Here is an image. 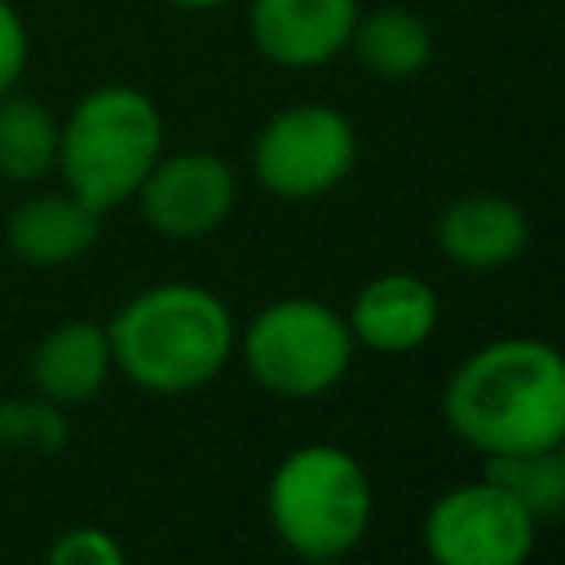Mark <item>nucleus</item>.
I'll use <instances>...</instances> for the list:
<instances>
[{"instance_id":"nucleus-2","label":"nucleus","mask_w":565,"mask_h":565,"mask_svg":"<svg viewBox=\"0 0 565 565\" xmlns=\"http://www.w3.org/2000/svg\"><path fill=\"white\" fill-rule=\"evenodd\" d=\"M115 371L154 397H181L212 384L234 358L238 327L230 305L203 282H154L128 296L110 322Z\"/></svg>"},{"instance_id":"nucleus-11","label":"nucleus","mask_w":565,"mask_h":565,"mask_svg":"<svg viewBox=\"0 0 565 565\" xmlns=\"http://www.w3.org/2000/svg\"><path fill=\"white\" fill-rule=\"evenodd\" d=\"M97 234H102V216L84 199H75L66 185L57 190L35 185L4 216V247L35 269L75 265L79 256L93 252Z\"/></svg>"},{"instance_id":"nucleus-8","label":"nucleus","mask_w":565,"mask_h":565,"mask_svg":"<svg viewBox=\"0 0 565 565\" xmlns=\"http://www.w3.org/2000/svg\"><path fill=\"white\" fill-rule=\"evenodd\" d=\"M141 221L163 238H203L238 203V172L216 150H163L132 194Z\"/></svg>"},{"instance_id":"nucleus-13","label":"nucleus","mask_w":565,"mask_h":565,"mask_svg":"<svg viewBox=\"0 0 565 565\" xmlns=\"http://www.w3.org/2000/svg\"><path fill=\"white\" fill-rule=\"evenodd\" d=\"M110 375H115V358H110L106 322H88V318L57 322L31 349V393L66 411L93 402Z\"/></svg>"},{"instance_id":"nucleus-19","label":"nucleus","mask_w":565,"mask_h":565,"mask_svg":"<svg viewBox=\"0 0 565 565\" xmlns=\"http://www.w3.org/2000/svg\"><path fill=\"white\" fill-rule=\"evenodd\" d=\"M31 66V31L13 0H0V97L22 88V75Z\"/></svg>"},{"instance_id":"nucleus-10","label":"nucleus","mask_w":565,"mask_h":565,"mask_svg":"<svg viewBox=\"0 0 565 565\" xmlns=\"http://www.w3.org/2000/svg\"><path fill=\"white\" fill-rule=\"evenodd\" d=\"M437 318H441L437 291L419 274H406V269L366 278L344 313L353 344L371 353H411L428 344L437 331Z\"/></svg>"},{"instance_id":"nucleus-6","label":"nucleus","mask_w":565,"mask_h":565,"mask_svg":"<svg viewBox=\"0 0 565 565\" xmlns=\"http://www.w3.org/2000/svg\"><path fill=\"white\" fill-rule=\"evenodd\" d=\"M247 163L265 194L287 203H309L353 177L358 128L340 106L291 102L256 128Z\"/></svg>"},{"instance_id":"nucleus-9","label":"nucleus","mask_w":565,"mask_h":565,"mask_svg":"<svg viewBox=\"0 0 565 565\" xmlns=\"http://www.w3.org/2000/svg\"><path fill=\"white\" fill-rule=\"evenodd\" d=\"M358 0H247V40L278 71H318L349 53Z\"/></svg>"},{"instance_id":"nucleus-17","label":"nucleus","mask_w":565,"mask_h":565,"mask_svg":"<svg viewBox=\"0 0 565 565\" xmlns=\"http://www.w3.org/2000/svg\"><path fill=\"white\" fill-rule=\"evenodd\" d=\"M71 437L66 406L26 393V397H4L0 402V450L9 455H57Z\"/></svg>"},{"instance_id":"nucleus-21","label":"nucleus","mask_w":565,"mask_h":565,"mask_svg":"<svg viewBox=\"0 0 565 565\" xmlns=\"http://www.w3.org/2000/svg\"><path fill=\"white\" fill-rule=\"evenodd\" d=\"M309 565H344V556H335V561H309Z\"/></svg>"},{"instance_id":"nucleus-7","label":"nucleus","mask_w":565,"mask_h":565,"mask_svg":"<svg viewBox=\"0 0 565 565\" xmlns=\"http://www.w3.org/2000/svg\"><path fill=\"white\" fill-rule=\"evenodd\" d=\"M534 525L539 521L516 499L477 477L433 499L424 516V552L433 565H525Z\"/></svg>"},{"instance_id":"nucleus-16","label":"nucleus","mask_w":565,"mask_h":565,"mask_svg":"<svg viewBox=\"0 0 565 565\" xmlns=\"http://www.w3.org/2000/svg\"><path fill=\"white\" fill-rule=\"evenodd\" d=\"M486 481H494L508 499H516L534 521L565 512V468L556 450H503L486 455L481 468Z\"/></svg>"},{"instance_id":"nucleus-15","label":"nucleus","mask_w":565,"mask_h":565,"mask_svg":"<svg viewBox=\"0 0 565 565\" xmlns=\"http://www.w3.org/2000/svg\"><path fill=\"white\" fill-rule=\"evenodd\" d=\"M57 115L13 88L0 97V177L13 185H40L57 172Z\"/></svg>"},{"instance_id":"nucleus-22","label":"nucleus","mask_w":565,"mask_h":565,"mask_svg":"<svg viewBox=\"0 0 565 565\" xmlns=\"http://www.w3.org/2000/svg\"><path fill=\"white\" fill-rule=\"evenodd\" d=\"M556 455H561V468H565V441H561V446H556Z\"/></svg>"},{"instance_id":"nucleus-20","label":"nucleus","mask_w":565,"mask_h":565,"mask_svg":"<svg viewBox=\"0 0 565 565\" xmlns=\"http://www.w3.org/2000/svg\"><path fill=\"white\" fill-rule=\"evenodd\" d=\"M172 9H185V13H212V9H225V4H238V0H168Z\"/></svg>"},{"instance_id":"nucleus-5","label":"nucleus","mask_w":565,"mask_h":565,"mask_svg":"<svg viewBox=\"0 0 565 565\" xmlns=\"http://www.w3.org/2000/svg\"><path fill=\"white\" fill-rule=\"evenodd\" d=\"M234 349L265 393L305 402L344 380L353 362V331L331 305L313 296H282L247 318Z\"/></svg>"},{"instance_id":"nucleus-1","label":"nucleus","mask_w":565,"mask_h":565,"mask_svg":"<svg viewBox=\"0 0 565 565\" xmlns=\"http://www.w3.org/2000/svg\"><path fill=\"white\" fill-rule=\"evenodd\" d=\"M441 419L481 455L556 450L565 441V353L534 335L472 349L441 384Z\"/></svg>"},{"instance_id":"nucleus-12","label":"nucleus","mask_w":565,"mask_h":565,"mask_svg":"<svg viewBox=\"0 0 565 565\" xmlns=\"http://www.w3.org/2000/svg\"><path fill=\"white\" fill-rule=\"evenodd\" d=\"M437 247L450 265L490 274L512 265L530 247V216L508 194L472 190L437 212Z\"/></svg>"},{"instance_id":"nucleus-18","label":"nucleus","mask_w":565,"mask_h":565,"mask_svg":"<svg viewBox=\"0 0 565 565\" xmlns=\"http://www.w3.org/2000/svg\"><path fill=\"white\" fill-rule=\"evenodd\" d=\"M44 565H128V552L102 525H66L53 534Z\"/></svg>"},{"instance_id":"nucleus-3","label":"nucleus","mask_w":565,"mask_h":565,"mask_svg":"<svg viewBox=\"0 0 565 565\" xmlns=\"http://www.w3.org/2000/svg\"><path fill=\"white\" fill-rule=\"evenodd\" d=\"M168 128L154 97L137 84H97L57 124V177L97 216L132 203L163 154Z\"/></svg>"},{"instance_id":"nucleus-14","label":"nucleus","mask_w":565,"mask_h":565,"mask_svg":"<svg viewBox=\"0 0 565 565\" xmlns=\"http://www.w3.org/2000/svg\"><path fill=\"white\" fill-rule=\"evenodd\" d=\"M349 53L366 75L384 84H402L433 62V26L406 4H375L358 13Z\"/></svg>"},{"instance_id":"nucleus-4","label":"nucleus","mask_w":565,"mask_h":565,"mask_svg":"<svg viewBox=\"0 0 565 565\" xmlns=\"http://www.w3.org/2000/svg\"><path fill=\"white\" fill-rule=\"evenodd\" d=\"M375 490L353 450L309 441L287 450L265 481V516L300 561L349 556L371 525Z\"/></svg>"}]
</instances>
